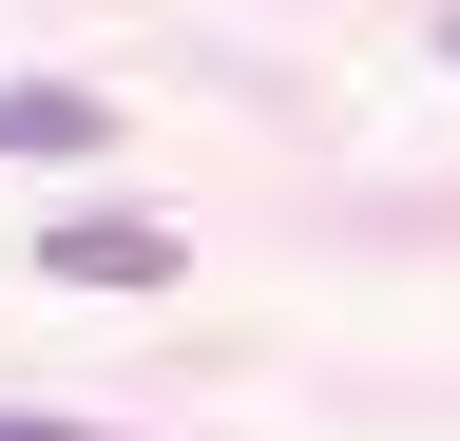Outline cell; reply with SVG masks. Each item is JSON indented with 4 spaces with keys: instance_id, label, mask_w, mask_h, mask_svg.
<instances>
[{
    "instance_id": "6da1fadb",
    "label": "cell",
    "mask_w": 460,
    "mask_h": 441,
    "mask_svg": "<svg viewBox=\"0 0 460 441\" xmlns=\"http://www.w3.org/2000/svg\"><path fill=\"white\" fill-rule=\"evenodd\" d=\"M39 269H58V288H172V231H154V211H58Z\"/></svg>"
},
{
    "instance_id": "7a4b0ae2",
    "label": "cell",
    "mask_w": 460,
    "mask_h": 441,
    "mask_svg": "<svg viewBox=\"0 0 460 441\" xmlns=\"http://www.w3.org/2000/svg\"><path fill=\"white\" fill-rule=\"evenodd\" d=\"M96 135H115L96 77H0V154H96Z\"/></svg>"
},
{
    "instance_id": "3957f363",
    "label": "cell",
    "mask_w": 460,
    "mask_h": 441,
    "mask_svg": "<svg viewBox=\"0 0 460 441\" xmlns=\"http://www.w3.org/2000/svg\"><path fill=\"white\" fill-rule=\"evenodd\" d=\"M0 441H96V422H39V403H0Z\"/></svg>"
},
{
    "instance_id": "277c9868",
    "label": "cell",
    "mask_w": 460,
    "mask_h": 441,
    "mask_svg": "<svg viewBox=\"0 0 460 441\" xmlns=\"http://www.w3.org/2000/svg\"><path fill=\"white\" fill-rule=\"evenodd\" d=\"M441 58H460V0H441Z\"/></svg>"
}]
</instances>
